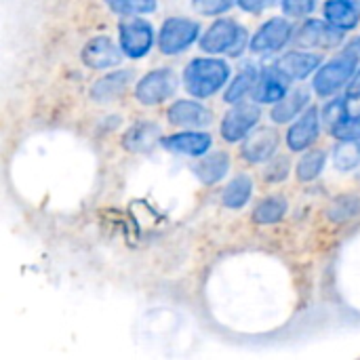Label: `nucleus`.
I'll return each instance as SVG.
<instances>
[{
	"instance_id": "obj_1",
	"label": "nucleus",
	"mask_w": 360,
	"mask_h": 360,
	"mask_svg": "<svg viewBox=\"0 0 360 360\" xmlns=\"http://www.w3.org/2000/svg\"><path fill=\"white\" fill-rule=\"evenodd\" d=\"M230 78V65L224 59L198 57L184 70V84L192 97L205 99L215 95Z\"/></svg>"
},
{
	"instance_id": "obj_2",
	"label": "nucleus",
	"mask_w": 360,
	"mask_h": 360,
	"mask_svg": "<svg viewBox=\"0 0 360 360\" xmlns=\"http://www.w3.org/2000/svg\"><path fill=\"white\" fill-rule=\"evenodd\" d=\"M198 42L205 53L238 57L249 42V34L243 25H238L232 19H217Z\"/></svg>"
},
{
	"instance_id": "obj_3",
	"label": "nucleus",
	"mask_w": 360,
	"mask_h": 360,
	"mask_svg": "<svg viewBox=\"0 0 360 360\" xmlns=\"http://www.w3.org/2000/svg\"><path fill=\"white\" fill-rule=\"evenodd\" d=\"M356 65H359V55L344 53L331 61H327L314 76L312 86L316 91V95L321 97H329L333 93H338L340 89H344L356 74Z\"/></svg>"
},
{
	"instance_id": "obj_4",
	"label": "nucleus",
	"mask_w": 360,
	"mask_h": 360,
	"mask_svg": "<svg viewBox=\"0 0 360 360\" xmlns=\"http://www.w3.org/2000/svg\"><path fill=\"white\" fill-rule=\"evenodd\" d=\"M200 25L186 17H171L162 23L158 34V46L165 55H177L184 53L198 40Z\"/></svg>"
},
{
	"instance_id": "obj_5",
	"label": "nucleus",
	"mask_w": 360,
	"mask_h": 360,
	"mask_svg": "<svg viewBox=\"0 0 360 360\" xmlns=\"http://www.w3.org/2000/svg\"><path fill=\"white\" fill-rule=\"evenodd\" d=\"M177 91V76L171 68H158L148 72L135 86V97L143 105H156L167 101Z\"/></svg>"
},
{
	"instance_id": "obj_6",
	"label": "nucleus",
	"mask_w": 360,
	"mask_h": 360,
	"mask_svg": "<svg viewBox=\"0 0 360 360\" xmlns=\"http://www.w3.org/2000/svg\"><path fill=\"white\" fill-rule=\"evenodd\" d=\"M118 42L127 57L141 59L154 44V30L146 19L133 17L120 23L118 27Z\"/></svg>"
},
{
	"instance_id": "obj_7",
	"label": "nucleus",
	"mask_w": 360,
	"mask_h": 360,
	"mask_svg": "<svg viewBox=\"0 0 360 360\" xmlns=\"http://www.w3.org/2000/svg\"><path fill=\"white\" fill-rule=\"evenodd\" d=\"M259 118H262V110L257 108V101L255 103L238 101V103H234L232 110H228V114L221 120V137L228 143L243 141L255 129Z\"/></svg>"
},
{
	"instance_id": "obj_8",
	"label": "nucleus",
	"mask_w": 360,
	"mask_h": 360,
	"mask_svg": "<svg viewBox=\"0 0 360 360\" xmlns=\"http://www.w3.org/2000/svg\"><path fill=\"white\" fill-rule=\"evenodd\" d=\"M293 36V23H289L283 17H272L268 19L251 38L249 46L257 55H268L281 51Z\"/></svg>"
},
{
	"instance_id": "obj_9",
	"label": "nucleus",
	"mask_w": 360,
	"mask_h": 360,
	"mask_svg": "<svg viewBox=\"0 0 360 360\" xmlns=\"http://www.w3.org/2000/svg\"><path fill=\"white\" fill-rule=\"evenodd\" d=\"M342 40H344V30L321 19L306 21L295 34V42L304 49H333L340 46Z\"/></svg>"
},
{
	"instance_id": "obj_10",
	"label": "nucleus",
	"mask_w": 360,
	"mask_h": 360,
	"mask_svg": "<svg viewBox=\"0 0 360 360\" xmlns=\"http://www.w3.org/2000/svg\"><path fill=\"white\" fill-rule=\"evenodd\" d=\"M122 49L108 36H97L91 38L84 49L80 51V59L84 65H89L91 70H108L120 63L122 59Z\"/></svg>"
},
{
	"instance_id": "obj_11",
	"label": "nucleus",
	"mask_w": 360,
	"mask_h": 360,
	"mask_svg": "<svg viewBox=\"0 0 360 360\" xmlns=\"http://www.w3.org/2000/svg\"><path fill=\"white\" fill-rule=\"evenodd\" d=\"M319 133H321V112H319V108L310 105L291 124V129L287 133V146L293 152H304L306 148H310L316 141Z\"/></svg>"
},
{
	"instance_id": "obj_12",
	"label": "nucleus",
	"mask_w": 360,
	"mask_h": 360,
	"mask_svg": "<svg viewBox=\"0 0 360 360\" xmlns=\"http://www.w3.org/2000/svg\"><path fill=\"white\" fill-rule=\"evenodd\" d=\"M167 120L171 124L184 127V129H205L213 122V114L209 108H205L198 101L181 99V101H175L167 110Z\"/></svg>"
},
{
	"instance_id": "obj_13",
	"label": "nucleus",
	"mask_w": 360,
	"mask_h": 360,
	"mask_svg": "<svg viewBox=\"0 0 360 360\" xmlns=\"http://www.w3.org/2000/svg\"><path fill=\"white\" fill-rule=\"evenodd\" d=\"M278 148V135L270 127H259L257 131L247 135V141L243 143V158L247 162H266L274 156Z\"/></svg>"
},
{
	"instance_id": "obj_14",
	"label": "nucleus",
	"mask_w": 360,
	"mask_h": 360,
	"mask_svg": "<svg viewBox=\"0 0 360 360\" xmlns=\"http://www.w3.org/2000/svg\"><path fill=\"white\" fill-rule=\"evenodd\" d=\"M321 65V57L316 53H306V51H291L283 55L274 68L291 82V80H304L308 78L316 68Z\"/></svg>"
},
{
	"instance_id": "obj_15",
	"label": "nucleus",
	"mask_w": 360,
	"mask_h": 360,
	"mask_svg": "<svg viewBox=\"0 0 360 360\" xmlns=\"http://www.w3.org/2000/svg\"><path fill=\"white\" fill-rule=\"evenodd\" d=\"M287 93H289V80L272 65L259 72L257 84L251 95L257 103H276Z\"/></svg>"
},
{
	"instance_id": "obj_16",
	"label": "nucleus",
	"mask_w": 360,
	"mask_h": 360,
	"mask_svg": "<svg viewBox=\"0 0 360 360\" xmlns=\"http://www.w3.org/2000/svg\"><path fill=\"white\" fill-rule=\"evenodd\" d=\"M162 148L175 154H186V156H205L211 148V135L200 133V131H184L177 135H169L162 141Z\"/></svg>"
},
{
	"instance_id": "obj_17",
	"label": "nucleus",
	"mask_w": 360,
	"mask_h": 360,
	"mask_svg": "<svg viewBox=\"0 0 360 360\" xmlns=\"http://www.w3.org/2000/svg\"><path fill=\"white\" fill-rule=\"evenodd\" d=\"M325 19L333 23L335 27L348 32L356 27L360 21V2L359 0H327L325 2Z\"/></svg>"
},
{
	"instance_id": "obj_18",
	"label": "nucleus",
	"mask_w": 360,
	"mask_h": 360,
	"mask_svg": "<svg viewBox=\"0 0 360 360\" xmlns=\"http://www.w3.org/2000/svg\"><path fill=\"white\" fill-rule=\"evenodd\" d=\"M194 175L198 177V181H202L205 186H213L217 181H221L228 171H230V156L226 152H213V154H205L194 167H192Z\"/></svg>"
},
{
	"instance_id": "obj_19",
	"label": "nucleus",
	"mask_w": 360,
	"mask_h": 360,
	"mask_svg": "<svg viewBox=\"0 0 360 360\" xmlns=\"http://www.w3.org/2000/svg\"><path fill=\"white\" fill-rule=\"evenodd\" d=\"M158 139H160V127L156 122H137L122 135V146L133 154H141L148 152Z\"/></svg>"
},
{
	"instance_id": "obj_20",
	"label": "nucleus",
	"mask_w": 360,
	"mask_h": 360,
	"mask_svg": "<svg viewBox=\"0 0 360 360\" xmlns=\"http://www.w3.org/2000/svg\"><path fill=\"white\" fill-rule=\"evenodd\" d=\"M131 74L133 72H129V70H120V72H112V74L97 78L91 86V97L99 103L116 99L131 82Z\"/></svg>"
},
{
	"instance_id": "obj_21",
	"label": "nucleus",
	"mask_w": 360,
	"mask_h": 360,
	"mask_svg": "<svg viewBox=\"0 0 360 360\" xmlns=\"http://www.w3.org/2000/svg\"><path fill=\"white\" fill-rule=\"evenodd\" d=\"M308 103H310V93L306 89H293L281 101L274 103L270 116L276 124H285V122H291L295 116H300Z\"/></svg>"
},
{
	"instance_id": "obj_22",
	"label": "nucleus",
	"mask_w": 360,
	"mask_h": 360,
	"mask_svg": "<svg viewBox=\"0 0 360 360\" xmlns=\"http://www.w3.org/2000/svg\"><path fill=\"white\" fill-rule=\"evenodd\" d=\"M251 192H253V179L249 175H236L224 190L221 194V202L228 207V209H243L249 198H251Z\"/></svg>"
},
{
	"instance_id": "obj_23",
	"label": "nucleus",
	"mask_w": 360,
	"mask_h": 360,
	"mask_svg": "<svg viewBox=\"0 0 360 360\" xmlns=\"http://www.w3.org/2000/svg\"><path fill=\"white\" fill-rule=\"evenodd\" d=\"M259 72H262V70H257V68H245L243 72H238L236 78L232 80V84L228 86L224 99H226L228 103H238V101H243L247 95H251L253 89H255V84H257Z\"/></svg>"
},
{
	"instance_id": "obj_24",
	"label": "nucleus",
	"mask_w": 360,
	"mask_h": 360,
	"mask_svg": "<svg viewBox=\"0 0 360 360\" xmlns=\"http://www.w3.org/2000/svg\"><path fill=\"white\" fill-rule=\"evenodd\" d=\"M287 198L283 196H268L264 198L255 211H253V221L259 226H268V224H278L285 215H287Z\"/></svg>"
},
{
	"instance_id": "obj_25",
	"label": "nucleus",
	"mask_w": 360,
	"mask_h": 360,
	"mask_svg": "<svg viewBox=\"0 0 360 360\" xmlns=\"http://www.w3.org/2000/svg\"><path fill=\"white\" fill-rule=\"evenodd\" d=\"M325 162H327V152L325 150L306 152L297 162V179L304 181V184L314 181L321 175V171L325 169Z\"/></svg>"
},
{
	"instance_id": "obj_26",
	"label": "nucleus",
	"mask_w": 360,
	"mask_h": 360,
	"mask_svg": "<svg viewBox=\"0 0 360 360\" xmlns=\"http://www.w3.org/2000/svg\"><path fill=\"white\" fill-rule=\"evenodd\" d=\"M333 162L340 171H352L360 165V139H340L333 152Z\"/></svg>"
},
{
	"instance_id": "obj_27",
	"label": "nucleus",
	"mask_w": 360,
	"mask_h": 360,
	"mask_svg": "<svg viewBox=\"0 0 360 360\" xmlns=\"http://www.w3.org/2000/svg\"><path fill=\"white\" fill-rule=\"evenodd\" d=\"M329 219L335 221V224H344V221H350L354 217L360 215V198L354 194H346V196H340L331 202L329 207Z\"/></svg>"
},
{
	"instance_id": "obj_28",
	"label": "nucleus",
	"mask_w": 360,
	"mask_h": 360,
	"mask_svg": "<svg viewBox=\"0 0 360 360\" xmlns=\"http://www.w3.org/2000/svg\"><path fill=\"white\" fill-rule=\"evenodd\" d=\"M105 4L118 15H148L156 11V0H105Z\"/></svg>"
},
{
	"instance_id": "obj_29",
	"label": "nucleus",
	"mask_w": 360,
	"mask_h": 360,
	"mask_svg": "<svg viewBox=\"0 0 360 360\" xmlns=\"http://www.w3.org/2000/svg\"><path fill=\"white\" fill-rule=\"evenodd\" d=\"M331 133L338 139H360V114L359 116H344L333 129Z\"/></svg>"
},
{
	"instance_id": "obj_30",
	"label": "nucleus",
	"mask_w": 360,
	"mask_h": 360,
	"mask_svg": "<svg viewBox=\"0 0 360 360\" xmlns=\"http://www.w3.org/2000/svg\"><path fill=\"white\" fill-rule=\"evenodd\" d=\"M287 175H289V158H285V156L270 158V162L264 171V179L270 184H281L287 179Z\"/></svg>"
},
{
	"instance_id": "obj_31",
	"label": "nucleus",
	"mask_w": 360,
	"mask_h": 360,
	"mask_svg": "<svg viewBox=\"0 0 360 360\" xmlns=\"http://www.w3.org/2000/svg\"><path fill=\"white\" fill-rule=\"evenodd\" d=\"M236 0H192V6L200 13V15H221L226 11H230L234 6Z\"/></svg>"
},
{
	"instance_id": "obj_32",
	"label": "nucleus",
	"mask_w": 360,
	"mask_h": 360,
	"mask_svg": "<svg viewBox=\"0 0 360 360\" xmlns=\"http://www.w3.org/2000/svg\"><path fill=\"white\" fill-rule=\"evenodd\" d=\"M316 8V0H283V13L289 17H308Z\"/></svg>"
},
{
	"instance_id": "obj_33",
	"label": "nucleus",
	"mask_w": 360,
	"mask_h": 360,
	"mask_svg": "<svg viewBox=\"0 0 360 360\" xmlns=\"http://www.w3.org/2000/svg\"><path fill=\"white\" fill-rule=\"evenodd\" d=\"M236 2H238V6H240L245 13L257 15V13H262L266 6H270L274 0H236Z\"/></svg>"
},
{
	"instance_id": "obj_34",
	"label": "nucleus",
	"mask_w": 360,
	"mask_h": 360,
	"mask_svg": "<svg viewBox=\"0 0 360 360\" xmlns=\"http://www.w3.org/2000/svg\"><path fill=\"white\" fill-rule=\"evenodd\" d=\"M350 91H359L360 93V70L354 74V78L350 80Z\"/></svg>"
},
{
	"instance_id": "obj_35",
	"label": "nucleus",
	"mask_w": 360,
	"mask_h": 360,
	"mask_svg": "<svg viewBox=\"0 0 360 360\" xmlns=\"http://www.w3.org/2000/svg\"><path fill=\"white\" fill-rule=\"evenodd\" d=\"M348 51H352L354 55H359L360 57V38H356L354 42H350V44H348Z\"/></svg>"
}]
</instances>
